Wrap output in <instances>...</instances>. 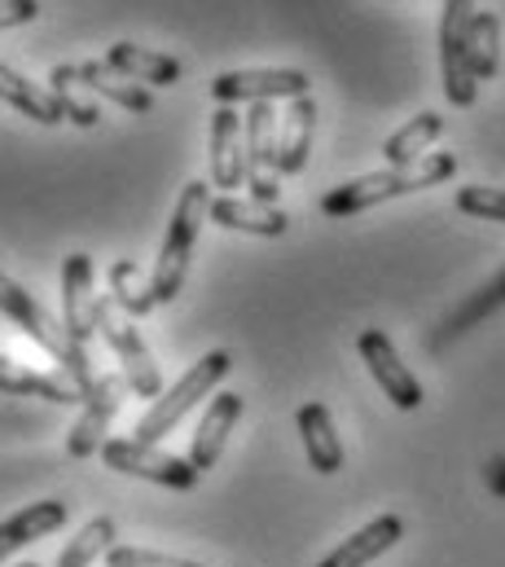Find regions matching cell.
I'll return each instance as SVG.
<instances>
[{
    "mask_svg": "<svg viewBox=\"0 0 505 567\" xmlns=\"http://www.w3.org/2000/svg\"><path fill=\"white\" fill-rule=\"evenodd\" d=\"M457 172V154L440 150V154H426L409 167H387V172H370V176H357V181H343L334 185L330 194H321V216H357V212H370L379 203L391 198H404V194H418V189H431L440 181H449Z\"/></svg>",
    "mask_w": 505,
    "mask_h": 567,
    "instance_id": "obj_2",
    "label": "cell"
},
{
    "mask_svg": "<svg viewBox=\"0 0 505 567\" xmlns=\"http://www.w3.org/2000/svg\"><path fill=\"white\" fill-rule=\"evenodd\" d=\"M106 282H111V299L120 303V312H127V317H145L150 308H158L154 290H150V282L136 269V260H115Z\"/></svg>",
    "mask_w": 505,
    "mask_h": 567,
    "instance_id": "obj_28",
    "label": "cell"
},
{
    "mask_svg": "<svg viewBox=\"0 0 505 567\" xmlns=\"http://www.w3.org/2000/svg\"><path fill=\"white\" fill-rule=\"evenodd\" d=\"M212 97L220 106H238V102H295V97H312V80L295 66H264V71H225L212 80Z\"/></svg>",
    "mask_w": 505,
    "mask_h": 567,
    "instance_id": "obj_9",
    "label": "cell"
},
{
    "mask_svg": "<svg viewBox=\"0 0 505 567\" xmlns=\"http://www.w3.org/2000/svg\"><path fill=\"white\" fill-rule=\"evenodd\" d=\"M97 299L102 295L93 290V260L84 251L66 256V265H62V326L80 343H89L97 334Z\"/></svg>",
    "mask_w": 505,
    "mask_h": 567,
    "instance_id": "obj_12",
    "label": "cell"
},
{
    "mask_svg": "<svg viewBox=\"0 0 505 567\" xmlns=\"http://www.w3.org/2000/svg\"><path fill=\"white\" fill-rule=\"evenodd\" d=\"M212 225L220 229H238V234H255V238H281L290 229V216L281 207L255 203V198H212Z\"/></svg>",
    "mask_w": 505,
    "mask_h": 567,
    "instance_id": "obj_17",
    "label": "cell"
},
{
    "mask_svg": "<svg viewBox=\"0 0 505 567\" xmlns=\"http://www.w3.org/2000/svg\"><path fill=\"white\" fill-rule=\"evenodd\" d=\"M229 370H234V357H229L225 348L207 352V357H203L198 365H189V370H185L158 401H150V410H145L141 423H136V440H145V444H163L194 405H203V396H212V388H216Z\"/></svg>",
    "mask_w": 505,
    "mask_h": 567,
    "instance_id": "obj_4",
    "label": "cell"
},
{
    "mask_svg": "<svg viewBox=\"0 0 505 567\" xmlns=\"http://www.w3.org/2000/svg\"><path fill=\"white\" fill-rule=\"evenodd\" d=\"M295 423H299L303 449H308V462H312L317 475H334V471H343V440H339L334 419H330V410H326L321 401H308V405L295 414Z\"/></svg>",
    "mask_w": 505,
    "mask_h": 567,
    "instance_id": "obj_18",
    "label": "cell"
},
{
    "mask_svg": "<svg viewBox=\"0 0 505 567\" xmlns=\"http://www.w3.org/2000/svg\"><path fill=\"white\" fill-rule=\"evenodd\" d=\"M357 352L365 361V370L374 374V383L382 388V396L395 405V410H418L422 405V383L413 379V370L400 361V352L391 348V339L382 330H361L357 339Z\"/></svg>",
    "mask_w": 505,
    "mask_h": 567,
    "instance_id": "obj_10",
    "label": "cell"
},
{
    "mask_svg": "<svg viewBox=\"0 0 505 567\" xmlns=\"http://www.w3.org/2000/svg\"><path fill=\"white\" fill-rule=\"evenodd\" d=\"M49 89H53V97L62 102V111H66V120L75 124V128H97V120H102V106L97 102H89L80 89V80H75V66H53L49 71Z\"/></svg>",
    "mask_w": 505,
    "mask_h": 567,
    "instance_id": "obj_27",
    "label": "cell"
},
{
    "mask_svg": "<svg viewBox=\"0 0 505 567\" xmlns=\"http://www.w3.org/2000/svg\"><path fill=\"white\" fill-rule=\"evenodd\" d=\"M203 220H212V185L189 181L176 198V212L167 220V234H163V247H158V260H154V274H150L154 303H172L181 295L189 260H194V243L203 234Z\"/></svg>",
    "mask_w": 505,
    "mask_h": 567,
    "instance_id": "obj_3",
    "label": "cell"
},
{
    "mask_svg": "<svg viewBox=\"0 0 505 567\" xmlns=\"http://www.w3.org/2000/svg\"><path fill=\"white\" fill-rule=\"evenodd\" d=\"M115 550V519L111 515H97L80 528V537H71L62 550H58V567H93L97 555H111Z\"/></svg>",
    "mask_w": 505,
    "mask_h": 567,
    "instance_id": "obj_25",
    "label": "cell"
},
{
    "mask_svg": "<svg viewBox=\"0 0 505 567\" xmlns=\"http://www.w3.org/2000/svg\"><path fill=\"white\" fill-rule=\"evenodd\" d=\"M243 128H247V189H251L255 203H268L277 207V194H281V120L272 115V102H255L251 111L243 115Z\"/></svg>",
    "mask_w": 505,
    "mask_h": 567,
    "instance_id": "obj_8",
    "label": "cell"
},
{
    "mask_svg": "<svg viewBox=\"0 0 505 567\" xmlns=\"http://www.w3.org/2000/svg\"><path fill=\"white\" fill-rule=\"evenodd\" d=\"M497 303H505V274L497 278V282L484 286V290H480V295H475V299H471V303H466L462 312H453V317L444 321V330L435 334V343H444L449 334H462V330H466L471 321H480V317H484L488 308H497Z\"/></svg>",
    "mask_w": 505,
    "mask_h": 567,
    "instance_id": "obj_29",
    "label": "cell"
},
{
    "mask_svg": "<svg viewBox=\"0 0 505 567\" xmlns=\"http://www.w3.org/2000/svg\"><path fill=\"white\" fill-rule=\"evenodd\" d=\"M18 567H40V564H18Z\"/></svg>",
    "mask_w": 505,
    "mask_h": 567,
    "instance_id": "obj_34",
    "label": "cell"
},
{
    "mask_svg": "<svg viewBox=\"0 0 505 567\" xmlns=\"http://www.w3.org/2000/svg\"><path fill=\"white\" fill-rule=\"evenodd\" d=\"M106 62L115 71L132 75L136 84H145V89H172V84H181V62L176 58H167L158 49H145V44H132V40L111 44L106 49Z\"/></svg>",
    "mask_w": 505,
    "mask_h": 567,
    "instance_id": "obj_19",
    "label": "cell"
},
{
    "mask_svg": "<svg viewBox=\"0 0 505 567\" xmlns=\"http://www.w3.org/2000/svg\"><path fill=\"white\" fill-rule=\"evenodd\" d=\"M471 66L475 80H497L502 71V18L488 9H480L471 22Z\"/></svg>",
    "mask_w": 505,
    "mask_h": 567,
    "instance_id": "obj_26",
    "label": "cell"
},
{
    "mask_svg": "<svg viewBox=\"0 0 505 567\" xmlns=\"http://www.w3.org/2000/svg\"><path fill=\"white\" fill-rule=\"evenodd\" d=\"M457 212L505 225V189H493V185H466V189H457Z\"/></svg>",
    "mask_w": 505,
    "mask_h": 567,
    "instance_id": "obj_30",
    "label": "cell"
},
{
    "mask_svg": "<svg viewBox=\"0 0 505 567\" xmlns=\"http://www.w3.org/2000/svg\"><path fill=\"white\" fill-rule=\"evenodd\" d=\"M440 133H444V115H435V111L413 115L400 133H391V137L382 142V158H387V167H409V163L426 158V150L440 142Z\"/></svg>",
    "mask_w": 505,
    "mask_h": 567,
    "instance_id": "obj_24",
    "label": "cell"
},
{
    "mask_svg": "<svg viewBox=\"0 0 505 567\" xmlns=\"http://www.w3.org/2000/svg\"><path fill=\"white\" fill-rule=\"evenodd\" d=\"M0 317H9L27 339H35L58 365H62V374L84 392V401L97 392V383H102V370H93V361H89V352H84V343L66 330V326H58V317L27 290V286H18L4 269H0Z\"/></svg>",
    "mask_w": 505,
    "mask_h": 567,
    "instance_id": "obj_1",
    "label": "cell"
},
{
    "mask_svg": "<svg viewBox=\"0 0 505 567\" xmlns=\"http://www.w3.org/2000/svg\"><path fill=\"white\" fill-rule=\"evenodd\" d=\"M475 0H444L440 18V71H444V97L453 106H475L480 80L471 66V22H475Z\"/></svg>",
    "mask_w": 505,
    "mask_h": 567,
    "instance_id": "obj_5",
    "label": "cell"
},
{
    "mask_svg": "<svg viewBox=\"0 0 505 567\" xmlns=\"http://www.w3.org/2000/svg\"><path fill=\"white\" fill-rule=\"evenodd\" d=\"M212 185L220 189L247 185V128L238 106H220L212 115Z\"/></svg>",
    "mask_w": 505,
    "mask_h": 567,
    "instance_id": "obj_13",
    "label": "cell"
},
{
    "mask_svg": "<svg viewBox=\"0 0 505 567\" xmlns=\"http://www.w3.org/2000/svg\"><path fill=\"white\" fill-rule=\"evenodd\" d=\"M124 388H127V379L102 374L97 392L84 401L80 423L71 426V435H66V453H71L75 462H84V457H97V453H102L106 431H111V419H115V414H120V405H124Z\"/></svg>",
    "mask_w": 505,
    "mask_h": 567,
    "instance_id": "obj_11",
    "label": "cell"
},
{
    "mask_svg": "<svg viewBox=\"0 0 505 567\" xmlns=\"http://www.w3.org/2000/svg\"><path fill=\"white\" fill-rule=\"evenodd\" d=\"M312 133H317V102L312 97H295L281 115V133H277V145H281V176H295L303 172L308 154H312Z\"/></svg>",
    "mask_w": 505,
    "mask_h": 567,
    "instance_id": "obj_22",
    "label": "cell"
},
{
    "mask_svg": "<svg viewBox=\"0 0 505 567\" xmlns=\"http://www.w3.org/2000/svg\"><path fill=\"white\" fill-rule=\"evenodd\" d=\"M102 462L120 475H136V480H150V484H163V488H176V493H189L203 480V471L189 457H172L158 444H145L136 435L132 440H106Z\"/></svg>",
    "mask_w": 505,
    "mask_h": 567,
    "instance_id": "obj_7",
    "label": "cell"
},
{
    "mask_svg": "<svg viewBox=\"0 0 505 567\" xmlns=\"http://www.w3.org/2000/svg\"><path fill=\"white\" fill-rule=\"evenodd\" d=\"M243 410H247V401H243L238 392H220V396H212V405H207L203 423H198V431H194V444H189V462H194L203 475L220 462L225 440H229V431L238 426Z\"/></svg>",
    "mask_w": 505,
    "mask_h": 567,
    "instance_id": "obj_14",
    "label": "cell"
},
{
    "mask_svg": "<svg viewBox=\"0 0 505 567\" xmlns=\"http://www.w3.org/2000/svg\"><path fill=\"white\" fill-rule=\"evenodd\" d=\"M66 502H31L27 511H18V515H9L4 524H0V564L9 559V555H18V550H27L31 542H40V537H53L62 524H66Z\"/></svg>",
    "mask_w": 505,
    "mask_h": 567,
    "instance_id": "obj_16",
    "label": "cell"
},
{
    "mask_svg": "<svg viewBox=\"0 0 505 567\" xmlns=\"http://www.w3.org/2000/svg\"><path fill=\"white\" fill-rule=\"evenodd\" d=\"M106 567H203L176 555H158V550H141V546H115L106 555Z\"/></svg>",
    "mask_w": 505,
    "mask_h": 567,
    "instance_id": "obj_31",
    "label": "cell"
},
{
    "mask_svg": "<svg viewBox=\"0 0 505 567\" xmlns=\"http://www.w3.org/2000/svg\"><path fill=\"white\" fill-rule=\"evenodd\" d=\"M488 484H497L505 493V462H493V466H488Z\"/></svg>",
    "mask_w": 505,
    "mask_h": 567,
    "instance_id": "obj_33",
    "label": "cell"
},
{
    "mask_svg": "<svg viewBox=\"0 0 505 567\" xmlns=\"http://www.w3.org/2000/svg\"><path fill=\"white\" fill-rule=\"evenodd\" d=\"M40 13V0H0V31L4 27H22Z\"/></svg>",
    "mask_w": 505,
    "mask_h": 567,
    "instance_id": "obj_32",
    "label": "cell"
},
{
    "mask_svg": "<svg viewBox=\"0 0 505 567\" xmlns=\"http://www.w3.org/2000/svg\"><path fill=\"white\" fill-rule=\"evenodd\" d=\"M0 102L13 106V111H22L27 120H35V124H44V128H53V124L66 120L62 102L53 97V89H40V84L22 80V75H18L13 66H4V62H0Z\"/></svg>",
    "mask_w": 505,
    "mask_h": 567,
    "instance_id": "obj_23",
    "label": "cell"
},
{
    "mask_svg": "<svg viewBox=\"0 0 505 567\" xmlns=\"http://www.w3.org/2000/svg\"><path fill=\"white\" fill-rule=\"evenodd\" d=\"M97 334L111 343V352H115V361H120V370H124L132 396L158 401V396H163L158 365H154V357H150L145 339L136 334L132 317H127V312H120V303H115L111 295H102V299H97Z\"/></svg>",
    "mask_w": 505,
    "mask_h": 567,
    "instance_id": "obj_6",
    "label": "cell"
},
{
    "mask_svg": "<svg viewBox=\"0 0 505 567\" xmlns=\"http://www.w3.org/2000/svg\"><path fill=\"white\" fill-rule=\"evenodd\" d=\"M400 537H404L400 515H379V519H370L361 533H352L330 559H321L317 567H370L379 555H387Z\"/></svg>",
    "mask_w": 505,
    "mask_h": 567,
    "instance_id": "obj_21",
    "label": "cell"
},
{
    "mask_svg": "<svg viewBox=\"0 0 505 567\" xmlns=\"http://www.w3.org/2000/svg\"><path fill=\"white\" fill-rule=\"evenodd\" d=\"M0 392H9V396H40L49 405H84V392L62 370L58 374L27 370L22 361H9V357H0Z\"/></svg>",
    "mask_w": 505,
    "mask_h": 567,
    "instance_id": "obj_15",
    "label": "cell"
},
{
    "mask_svg": "<svg viewBox=\"0 0 505 567\" xmlns=\"http://www.w3.org/2000/svg\"><path fill=\"white\" fill-rule=\"evenodd\" d=\"M75 80H80L84 89H93L97 97H106V102H115V106L132 111V115H145V111L154 106V93H150L145 84H136L132 75L115 71L106 58H97V62H80V66H75Z\"/></svg>",
    "mask_w": 505,
    "mask_h": 567,
    "instance_id": "obj_20",
    "label": "cell"
}]
</instances>
